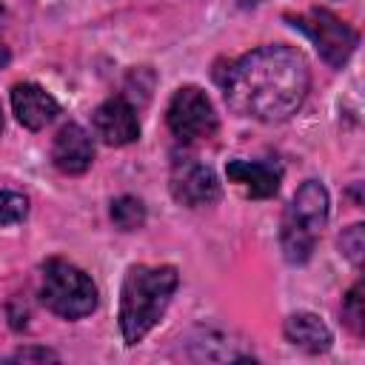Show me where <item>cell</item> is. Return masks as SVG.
I'll return each instance as SVG.
<instances>
[{"label": "cell", "instance_id": "cell-12", "mask_svg": "<svg viewBox=\"0 0 365 365\" xmlns=\"http://www.w3.org/2000/svg\"><path fill=\"white\" fill-rule=\"evenodd\" d=\"M285 339L308 354H322L331 348V331L328 325L311 314V311H297L285 319Z\"/></svg>", "mask_w": 365, "mask_h": 365}, {"label": "cell", "instance_id": "cell-5", "mask_svg": "<svg viewBox=\"0 0 365 365\" xmlns=\"http://www.w3.org/2000/svg\"><path fill=\"white\" fill-rule=\"evenodd\" d=\"M297 29H302L311 40H314V46H317V51H319V57L328 63V66H334V68H342V63L354 54V48H356V31L348 26V23H342L336 14H331V11H325V9H311L308 14H299V17H288Z\"/></svg>", "mask_w": 365, "mask_h": 365}, {"label": "cell", "instance_id": "cell-18", "mask_svg": "<svg viewBox=\"0 0 365 365\" xmlns=\"http://www.w3.org/2000/svg\"><path fill=\"white\" fill-rule=\"evenodd\" d=\"M9 60H11V54H9V48L0 43V68H6V66H9Z\"/></svg>", "mask_w": 365, "mask_h": 365}, {"label": "cell", "instance_id": "cell-9", "mask_svg": "<svg viewBox=\"0 0 365 365\" xmlns=\"http://www.w3.org/2000/svg\"><path fill=\"white\" fill-rule=\"evenodd\" d=\"M228 182H234L251 200H268L279 191L282 168L271 160H231L225 165Z\"/></svg>", "mask_w": 365, "mask_h": 365}, {"label": "cell", "instance_id": "cell-7", "mask_svg": "<svg viewBox=\"0 0 365 365\" xmlns=\"http://www.w3.org/2000/svg\"><path fill=\"white\" fill-rule=\"evenodd\" d=\"M171 197L188 208H200V205H211L220 200V180L217 174L205 165L197 163L191 157L177 160L171 168Z\"/></svg>", "mask_w": 365, "mask_h": 365}, {"label": "cell", "instance_id": "cell-16", "mask_svg": "<svg viewBox=\"0 0 365 365\" xmlns=\"http://www.w3.org/2000/svg\"><path fill=\"white\" fill-rule=\"evenodd\" d=\"M339 248H342V254H345L354 265H359V262H362V251H365V231H362V225H359V222L342 231V237H339Z\"/></svg>", "mask_w": 365, "mask_h": 365}, {"label": "cell", "instance_id": "cell-19", "mask_svg": "<svg viewBox=\"0 0 365 365\" xmlns=\"http://www.w3.org/2000/svg\"><path fill=\"white\" fill-rule=\"evenodd\" d=\"M3 14H6V11H3V6H0V20H3Z\"/></svg>", "mask_w": 365, "mask_h": 365}, {"label": "cell", "instance_id": "cell-13", "mask_svg": "<svg viewBox=\"0 0 365 365\" xmlns=\"http://www.w3.org/2000/svg\"><path fill=\"white\" fill-rule=\"evenodd\" d=\"M111 220L123 231H137L145 222V205L137 197H128V194L125 197H117L111 202Z\"/></svg>", "mask_w": 365, "mask_h": 365}, {"label": "cell", "instance_id": "cell-6", "mask_svg": "<svg viewBox=\"0 0 365 365\" xmlns=\"http://www.w3.org/2000/svg\"><path fill=\"white\" fill-rule=\"evenodd\" d=\"M168 128L177 140L182 143H197V140H208L217 131V114L211 100L205 97L202 88L197 86H182L174 91L171 103H168Z\"/></svg>", "mask_w": 365, "mask_h": 365}, {"label": "cell", "instance_id": "cell-3", "mask_svg": "<svg viewBox=\"0 0 365 365\" xmlns=\"http://www.w3.org/2000/svg\"><path fill=\"white\" fill-rule=\"evenodd\" d=\"M325 220H328V191L319 180H305L297 188L291 205L285 208L279 228V245L288 262L299 265L314 254Z\"/></svg>", "mask_w": 365, "mask_h": 365}, {"label": "cell", "instance_id": "cell-4", "mask_svg": "<svg viewBox=\"0 0 365 365\" xmlns=\"http://www.w3.org/2000/svg\"><path fill=\"white\" fill-rule=\"evenodd\" d=\"M40 302L63 319H80L97 308V288L83 268L54 257L43 265Z\"/></svg>", "mask_w": 365, "mask_h": 365}, {"label": "cell", "instance_id": "cell-2", "mask_svg": "<svg viewBox=\"0 0 365 365\" xmlns=\"http://www.w3.org/2000/svg\"><path fill=\"white\" fill-rule=\"evenodd\" d=\"M180 274L174 265H131L120 291V331L125 345H137L163 319Z\"/></svg>", "mask_w": 365, "mask_h": 365}, {"label": "cell", "instance_id": "cell-20", "mask_svg": "<svg viewBox=\"0 0 365 365\" xmlns=\"http://www.w3.org/2000/svg\"><path fill=\"white\" fill-rule=\"evenodd\" d=\"M0 128H3V111H0Z\"/></svg>", "mask_w": 365, "mask_h": 365}, {"label": "cell", "instance_id": "cell-14", "mask_svg": "<svg viewBox=\"0 0 365 365\" xmlns=\"http://www.w3.org/2000/svg\"><path fill=\"white\" fill-rule=\"evenodd\" d=\"M29 214V197L20 191H0V225L23 222Z\"/></svg>", "mask_w": 365, "mask_h": 365}, {"label": "cell", "instance_id": "cell-10", "mask_svg": "<svg viewBox=\"0 0 365 365\" xmlns=\"http://www.w3.org/2000/svg\"><path fill=\"white\" fill-rule=\"evenodd\" d=\"M91 160H94L91 134L77 123L63 125L54 137V145H51V163L63 174H83L91 165Z\"/></svg>", "mask_w": 365, "mask_h": 365}, {"label": "cell", "instance_id": "cell-8", "mask_svg": "<svg viewBox=\"0 0 365 365\" xmlns=\"http://www.w3.org/2000/svg\"><path fill=\"white\" fill-rule=\"evenodd\" d=\"M94 134L106 145H128L140 137V120L125 97H108L94 108Z\"/></svg>", "mask_w": 365, "mask_h": 365}, {"label": "cell", "instance_id": "cell-11", "mask_svg": "<svg viewBox=\"0 0 365 365\" xmlns=\"http://www.w3.org/2000/svg\"><path fill=\"white\" fill-rule=\"evenodd\" d=\"M11 108H14L20 125L37 131L57 117L60 103L37 83H17L11 88Z\"/></svg>", "mask_w": 365, "mask_h": 365}, {"label": "cell", "instance_id": "cell-1", "mask_svg": "<svg viewBox=\"0 0 365 365\" xmlns=\"http://www.w3.org/2000/svg\"><path fill=\"white\" fill-rule=\"evenodd\" d=\"M225 103L240 114L259 123L288 120L305 100L311 74L302 51L291 46H259L240 60L228 63L220 77Z\"/></svg>", "mask_w": 365, "mask_h": 365}, {"label": "cell", "instance_id": "cell-17", "mask_svg": "<svg viewBox=\"0 0 365 365\" xmlns=\"http://www.w3.org/2000/svg\"><path fill=\"white\" fill-rule=\"evenodd\" d=\"M11 359H17V362H29V359H57V354H51V351H46V348H20V351H14L11 354Z\"/></svg>", "mask_w": 365, "mask_h": 365}, {"label": "cell", "instance_id": "cell-15", "mask_svg": "<svg viewBox=\"0 0 365 365\" xmlns=\"http://www.w3.org/2000/svg\"><path fill=\"white\" fill-rule=\"evenodd\" d=\"M342 319H345V325H348L354 334H362V325H365L362 282H356V285L348 291V297H345V302H342Z\"/></svg>", "mask_w": 365, "mask_h": 365}]
</instances>
